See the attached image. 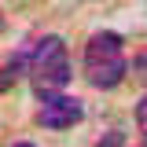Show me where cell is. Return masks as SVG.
I'll return each mask as SVG.
<instances>
[{
  "instance_id": "1",
  "label": "cell",
  "mask_w": 147,
  "mask_h": 147,
  "mask_svg": "<svg viewBox=\"0 0 147 147\" xmlns=\"http://www.w3.org/2000/svg\"><path fill=\"white\" fill-rule=\"evenodd\" d=\"M85 81L99 92L118 88L129 77V55H125V40L114 30H99V33L88 37L85 44Z\"/></svg>"
},
{
  "instance_id": "2",
  "label": "cell",
  "mask_w": 147,
  "mask_h": 147,
  "mask_svg": "<svg viewBox=\"0 0 147 147\" xmlns=\"http://www.w3.org/2000/svg\"><path fill=\"white\" fill-rule=\"evenodd\" d=\"M70 55H66V44L63 37H40L30 52V85H33L37 99H48V96H59V92L70 85Z\"/></svg>"
},
{
  "instance_id": "3",
  "label": "cell",
  "mask_w": 147,
  "mask_h": 147,
  "mask_svg": "<svg viewBox=\"0 0 147 147\" xmlns=\"http://www.w3.org/2000/svg\"><path fill=\"white\" fill-rule=\"evenodd\" d=\"M81 118H85V103L77 96H66V92L40 99V110H37V121L44 129H55V132L59 129H74Z\"/></svg>"
},
{
  "instance_id": "4",
  "label": "cell",
  "mask_w": 147,
  "mask_h": 147,
  "mask_svg": "<svg viewBox=\"0 0 147 147\" xmlns=\"http://www.w3.org/2000/svg\"><path fill=\"white\" fill-rule=\"evenodd\" d=\"M22 77H30V52H7L0 59V92H11Z\"/></svg>"
},
{
  "instance_id": "5",
  "label": "cell",
  "mask_w": 147,
  "mask_h": 147,
  "mask_svg": "<svg viewBox=\"0 0 147 147\" xmlns=\"http://www.w3.org/2000/svg\"><path fill=\"white\" fill-rule=\"evenodd\" d=\"M136 129L144 132V140H147V96L136 103Z\"/></svg>"
},
{
  "instance_id": "6",
  "label": "cell",
  "mask_w": 147,
  "mask_h": 147,
  "mask_svg": "<svg viewBox=\"0 0 147 147\" xmlns=\"http://www.w3.org/2000/svg\"><path fill=\"white\" fill-rule=\"evenodd\" d=\"M118 144H121V132H110L107 140H99L96 147H118Z\"/></svg>"
},
{
  "instance_id": "7",
  "label": "cell",
  "mask_w": 147,
  "mask_h": 147,
  "mask_svg": "<svg viewBox=\"0 0 147 147\" xmlns=\"http://www.w3.org/2000/svg\"><path fill=\"white\" fill-rule=\"evenodd\" d=\"M136 74H140V77H144V81H147V52L140 55V59H136Z\"/></svg>"
},
{
  "instance_id": "8",
  "label": "cell",
  "mask_w": 147,
  "mask_h": 147,
  "mask_svg": "<svg viewBox=\"0 0 147 147\" xmlns=\"http://www.w3.org/2000/svg\"><path fill=\"white\" fill-rule=\"evenodd\" d=\"M11 147H37V144H30V140H18V144H11Z\"/></svg>"
}]
</instances>
